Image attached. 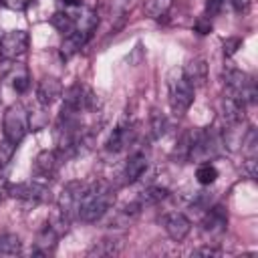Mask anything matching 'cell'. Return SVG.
<instances>
[{"label":"cell","mask_w":258,"mask_h":258,"mask_svg":"<svg viewBox=\"0 0 258 258\" xmlns=\"http://www.w3.org/2000/svg\"><path fill=\"white\" fill-rule=\"evenodd\" d=\"M62 97V83L56 77H42L36 85V99L42 107H50Z\"/></svg>","instance_id":"obj_11"},{"label":"cell","mask_w":258,"mask_h":258,"mask_svg":"<svg viewBox=\"0 0 258 258\" xmlns=\"http://www.w3.org/2000/svg\"><path fill=\"white\" fill-rule=\"evenodd\" d=\"M60 159H62V155L56 149H44V151H40L34 157V165H32L34 175L36 177H42V179L52 177L56 173L58 165H60Z\"/></svg>","instance_id":"obj_9"},{"label":"cell","mask_w":258,"mask_h":258,"mask_svg":"<svg viewBox=\"0 0 258 258\" xmlns=\"http://www.w3.org/2000/svg\"><path fill=\"white\" fill-rule=\"evenodd\" d=\"M167 189L165 187H157V185H151V187H145L139 196H137V200H135V204L143 210V208H147V206H155V204H159V202H163L165 198H167Z\"/></svg>","instance_id":"obj_16"},{"label":"cell","mask_w":258,"mask_h":258,"mask_svg":"<svg viewBox=\"0 0 258 258\" xmlns=\"http://www.w3.org/2000/svg\"><path fill=\"white\" fill-rule=\"evenodd\" d=\"M91 36H93L91 32L81 30V28H75L71 34H67L64 40H62V44H60V54H62V58H71L73 54H77V52L87 44V40H89Z\"/></svg>","instance_id":"obj_14"},{"label":"cell","mask_w":258,"mask_h":258,"mask_svg":"<svg viewBox=\"0 0 258 258\" xmlns=\"http://www.w3.org/2000/svg\"><path fill=\"white\" fill-rule=\"evenodd\" d=\"M30 87V75L26 67H16V73L12 75V89L16 93H24Z\"/></svg>","instance_id":"obj_21"},{"label":"cell","mask_w":258,"mask_h":258,"mask_svg":"<svg viewBox=\"0 0 258 258\" xmlns=\"http://www.w3.org/2000/svg\"><path fill=\"white\" fill-rule=\"evenodd\" d=\"M202 224H204L206 234H212V236L222 234V232H226V226H228V214L222 206H214V208L208 210Z\"/></svg>","instance_id":"obj_13"},{"label":"cell","mask_w":258,"mask_h":258,"mask_svg":"<svg viewBox=\"0 0 258 258\" xmlns=\"http://www.w3.org/2000/svg\"><path fill=\"white\" fill-rule=\"evenodd\" d=\"M14 153H16V143H12L10 139H0V169H4L10 161H12V157H14Z\"/></svg>","instance_id":"obj_22"},{"label":"cell","mask_w":258,"mask_h":258,"mask_svg":"<svg viewBox=\"0 0 258 258\" xmlns=\"http://www.w3.org/2000/svg\"><path fill=\"white\" fill-rule=\"evenodd\" d=\"M163 228L167 232V236L173 240V242H181L185 240V236L189 234L191 230V222L181 214V212H169L163 216Z\"/></svg>","instance_id":"obj_10"},{"label":"cell","mask_w":258,"mask_h":258,"mask_svg":"<svg viewBox=\"0 0 258 258\" xmlns=\"http://www.w3.org/2000/svg\"><path fill=\"white\" fill-rule=\"evenodd\" d=\"M2 2H4V6L10 8V10H14V12H22V10L28 8V4H30L32 0H2Z\"/></svg>","instance_id":"obj_26"},{"label":"cell","mask_w":258,"mask_h":258,"mask_svg":"<svg viewBox=\"0 0 258 258\" xmlns=\"http://www.w3.org/2000/svg\"><path fill=\"white\" fill-rule=\"evenodd\" d=\"M232 6L236 12H246L250 6V0H232Z\"/></svg>","instance_id":"obj_29"},{"label":"cell","mask_w":258,"mask_h":258,"mask_svg":"<svg viewBox=\"0 0 258 258\" xmlns=\"http://www.w3.org/2000/svg\"><path fill=\"white\" fill-rule=\"evenodd\" d=\"M240 46H242V40L238 36H230V38L224 40V54L226 56H232Z\"/></svg>","instance_id":"obj_25"},{"label":"cell","mask_w":258,"mask_h":258,"mask_svg":"<svg viewBox=\"0 0 258 258\" xmlns=\"http://www.w3.org/2000/svg\"><path fill=\"white\" fill-rule=\"evenodd\" d=\"M187 83L196 89V87H204L206 81H208V64L202 56H196L191 60H187V64L183 67V73H181Z\"/></svg>","instance_id":"obj_12"},{"label":"cell","mask_w":258,"mask_h":258,"mask_svg":"<svg viewBox=\"0 0 258 258\" xmlns=\"http://www.w3.org/2000/svg\"><path fill=\"white\" fill-rule=\"evenodd\" d=\"M28 127H30L28 111H26L20 103L10 105V107L6 109V113H4V119H2V131H4V137L18 145V143L26 137Z\"/></svg>","instance_id":"obj_2"},{"label":"cell","mask_w":258,"mask_h":258,"mask_svg":"<svg viewBox=\"0 0 258 258\" xmlns=\"http://www.w3.org/2000/svg\"><path fill=\"white\" fill-rule=\"evenodd\" d=\"M145 169H147V157H145V153L137 151L127 159L125 169H123V177L127 183H135L145 173Z\"/></svg>","instance_id":"obj_15"},{"label":"cell","mask_w":258,"mask_h":258,"mask_svg":"<svg viewBox=\"0 0 258 258\" xmlns=\"http://www.w3.org/2000/svg\"><path fill=\"white\" fill-rule=\"evenodd\" d=\"M191 254H194V256H216L218 250L212 248V246H206V248H198V250H194Z\"/></svg>","instance_id":"obj_28"},{"label":"cell","mask_w":258,"mask_h":258,"mask_svg":"<svg viewBox=\"0 0 258 258\" xmlns=\"http://www.w3.org/2000/svg\"><path fill=\"white\" fill-rule=\"evenodd\" d=\"M196 30H198L200 34H208V32L212 30V22H210V18H208V16L198 18V20H196Z\"/></svg>","instance_id":"obj_27"},{"label":"cell","mask_w":258,"mask_h":258,"mask_svg":"<svg viewBox=\"0 0 258 258\" xmlns=\"http://www.w3.org/2000/svg\"><path fill=\"white\" fill-rule=\"evenodd\" d=\"M133 141H135V125L129 123V121H123L113 129V133L109 135L105 147H107V151L119 153V151L127 149L129 145H133Z\"/></svg>","instance_id":"obj_8"},{"label":"cell","mask_w":258,"mask_h":258,"mask_svg":"<svg viewBox=\"0 0 258 258\" xmlns=\"http://www.w3.org/2000/svg\"><path fill=\"white\" fill-rule=\"evenodd\" d=\"M50 24L60 32V34H71L77 28V14L71 12H54L50 16Z\"/></svg>","instance_id":"obj_17"},{"label":"cell","mask_w":258,"mask_h":258,"mask_svg":"<svg viewBox=\"0 0 258 258\" xmlns=\"http://www.w3.org/2000/svg\"><path fill=\"white\" fill-rule=\"evenodd\" d=\"M194 103V87L183 75H177L169 81V107L175 115H183Z\"/></svg>","instance_id":"obj_4"},{"label":"cell","mask_w":258,"mask_h":258,"mask_svg":"<svg viewBox=\"0 0 258 258\" xmlns=\"http://www.w3.org/2000/svg\"><path fill=\"white\" fill-rule=\"evenodd\" d=\"M6 187H8V183H4V181H0V200H2V196L6 194Z\"/></svg>","instance_id":"obj_31"},{"label":"cell","mask_w":258,"mask_h":258,"mask_svg":"<svg viewBox=\"0 0 258 258\" xmlns=\"http://www.w3.org/2000/svg\"><path fill=\"white\" fill-rule=\"evenodd\" d=\"M64 6H71V8H79L83 4V0H62Z\"/></svg>","instance_id":"obj_30"},{"label":"cell","mask_w":258,"mask_h":258,"mask_svg":"<svg viewBox=\"0 0 258 258\" xmlns=\"http://www.w3.org/2000/svg\"><path fill=\"white\" fill-rule=\"evenodd\" d=\"M169 8H171V0H145L143 2V12L153 20L165 16Z\"/></svg>","instance_id":"obj_19"},{"label":"cell","mask_w":258,"mask_h":258,"mask_svg":"<svg viewBox=\"0 0 258 258\" xmlns=\"http://www.w3.org/2000/svg\"><path fill=\"white\" fill-rule=\"evenodd\" d=\"M224 8V0H206V16L208 18H214L222 12Z\"/></svg>","instance_id":"obj_24"},{"label":"cell","mask_w":258,"mask_h":258,"mask_svg":"<svg viewBox=\"0 0 258 258\" xmlns=\"http://www.w3.org/2000/svg\"><path fill=\"white\" fill-rule=\"evenodd\" d=\"M196 179L202 185H212L218 179V169L212 163H200L198 169H196Z\"/></svg>","instance_id":"obj_20"},{"label":"cell","mask_w":258,"mask_h":258,"mask_svg":"<svg viewBox=\"0 0 258 258\" xmlns=\"http://www.w3.org/2000/svg\"><path fill=\"white\" fill-rule=\"evenodd\" d=\"M6 194L22 200V202H32V204H40L50 200V191L46 185L38 183V181H22V183H8Z\"/></svg>","instance_id":"obj_6"},{"label":"cell","mask_w":258,"mask_h":258,"mask_svg":"<svg viewBox=\"0 0 258 258\" xmlns=\"http://www.w3.org/2000/svg\"><path fill=\"white\" fill-rule=\"evenodd\" d=\"M22 250V242L16 234L4 232L0 234V256H16Z\"/></svg>","instance_id":"obj_18"},{"label":"cell","mask_w":258,"mask_h":258,"mask_svg":"<svg viewBox=\"0 0 258 258\" xmlns=\"http://www.w3.org/2000/svg\"><path fill=\"white\" fill-rule=\"evenodd\" d=\"M28 50V32L10 30L0 38V56L4 60H16Z\"/></svg>","instance_id":"obj_7"},{"label":"cell","mask_w":258,"mask_h":258,"mask_svg":"<svg viewBox=\"0 0 258 258\" xmlns=\"http://www.w3.org/2000/svg\"><path fill=\"white\" fill-rule=\"evenodd\" d=\"M95 107H97V95L91 91V87L83 83H75L62 93V111L81 115L85 111H93Z\"/></svg>","instance_id":"obj_3"},{"label":"cell","mask_w":258,"mask_h":258,"mask_svg":"<svg viewBox=\"0 0 258 258\" xmlns=\"http://www.w3.org/2000/svg\"><path fill=\"white\" fill-rule=\"evenodd\" d=\"M85 189H87V183H85V181H71V183H67V185L62 187V191H60V196H58V210H60V214H62L69 222H71L73 218H77Z\"/></svg>","instance_id":"obj_5"},{"label":"cell","mask_w":258,"mask_h":258,"mask_svg":"<svg viewBox=\"0 0 258 258\" xmlns=\"http://www.w3.org/2000/svg\"><path fill=\"white\" fill-rule=\"evenodd\" d=\"M113 202H115V194L105 181L87 183L77 218L83 222H97L99 218H103L109 212Z\"/></svg>","instance_id":"obj_1"},{"label":"cell","mask_w":258,"mask_h":258,"mask_svg":"<svg viewBox=\"0 0 258 258\" xmlns=\"http://www.w3.org/2000/svg\"><path fill=\"white\" fill-rule=\"evenodd\" d=\"M165 127H167L165 117H163L159 111H151V117H149V129H151V135H153V137H161V135L165 133Z\"/></svg>","instance_id":"obj_23"}]
</instances>
